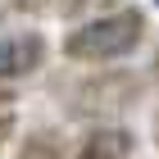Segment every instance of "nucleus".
<instances>
[{
  "instance_id": "obj_2",
  "label": "nucleus",
  "mask_w": 159,
  "mask_h": 159,
  "mask_svg": "<svg viewBox=\"0 0 159 159\" xmlns=\"http://www.w3.org/2000/svg\"><path fill=\"white\" fill-rule=\"evenodd\" d=\"M136 96H141V82H136L132 73H100V77L77 82L73 109L100 114V118H114V114H123L127 105H136Z\"/></svg>"
},
{
  "instance_id": "obj_4",
  "label": "nucleus",
  "mask_w": 159,
  "mask_h": 159,
  "mask_svg": "<svg viewBox=\"0 0 159 159\" xmlns=\"http://www.w3.org/2000/svg\"><path fill=\"white\" fill-rule=\"evenodd\" d=\"M136 155V132L123 123H96L77 136V159H132Z\"/></svg>"
},
{
  "instance_id": "obj_1",
  "label": "nucleus",
  "mask_w": 159,
  "mask_h": 159,
  "mask_svg": "<svg viewBox=\"0 0 159 159\" xmlns=\"http://www.w3.org/2000/svg\"><path fill=\"white\" fill-rule=\"evenodd\" d=\"M146 41V14L141 9H114L105 18L73 27L64 37V55L73 64H118L127 55H136Z\"/></svg>"
},
{
  "instance_id": "obj_7",
  "label": "nucleus",
  "mask_w": 159,
  "mask_h": 159,
  "mask_svg": "<svg viewBox=\"0 0 159 159\" xmlns=\"http://www.w3.org/2000/svg\"><path fill=\"white\" fill-rule=\"evenodd\" d=\"M9 136H14V114L5 109V114H0V146H5V141H9Z\"/></svg>"
},
{
  "instance_id": "obj_5",
  "label": "nucleus",
  "mask_w": 159,
  "mask_h": 159,
  "mask_svg": "<svg viewBox=\"0 0 159 159\" xmlns=\"http://www.w3.org/2000/svg\"><path fill=\"white\" fill-rule=\"evenodd\" d=\"M14 159H68V146L59 132H27Z\"/></svg>"
},
{
  "instance_id": "obj_3",
  "label": "nucleus",
  "mask_w": 159,
  "mask_h": 159,
  "mask_svg": "<svg viewBox=\"0 0 159 159\" xmlns=\"http://www.w3.org/2000/svg\"><path fill=\"white\" fill-rule=\"evenodd\" d=\"M46 64V37L41 32H18V37L0 41V86H9L14 77H27Z\"/></svg>"
},
{
  "instance_id": "obj_6",
  "label": "nucleus",
  "mask_w": 159,
  "mask_h": 159,
  "mask_svg": "<svg viewBox=\"0 0 159 159\" xmlns=\"http://www.w3.org/2000/svg\"><path fill=\"white\" fill-rule=\"evenodd\" d=\"M14 9H23V14H37V9H46L50 0H9Z\"/></svg>"
},
{
  "instance_id": "obj_9",
  "label": "nucleus",
  "mask_w": 159,
  "mask_h": 159,
  "mask_svg": "<svg viewBox=\"0 0 159 159\" xmlns=\"http://www.w3.org/2000/svg\"><path fill=\"white\" fill-rule=\"evenodd\" d=\"M155 146H159V114H155Z\"/></svg>"
},
{
  "instance_id": "obj_8",
  "label": "nucleus",
  "mask_w": 159,
  "mask_h": 159,
  "mask_svg": "<svg viewBox=\"0 0 159 159\" xmlns=\"http://www.w3.org/2000/svg\"><path fill=\"white\" fill-rule=\"evenodd\" d=\"M9 105H14V86H0V114L9 109Z\"/></svg>"
},
{
  "instance_id": "obj_10",
  "label": "nucleus",
  "mask_w": 159,
  "mask_h": 159,
  "mask_svg": "<svg viewBox=\"0 0 159 159\" xmlns=\"http://www.w3.org/2000/svg\"><path fill=\"white\" fill-rule=\"evenodd\" d=\"M150 5H155V9H159V0H150Z\"/></svg>"
}]
</instances>
